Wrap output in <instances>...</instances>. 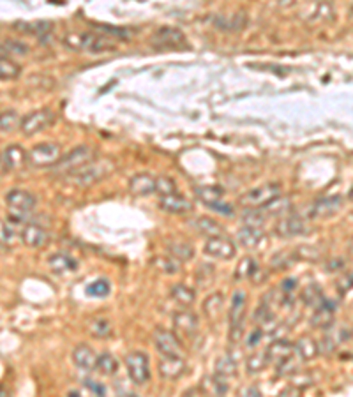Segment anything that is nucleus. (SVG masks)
<instances>
[{
    "instance_id": "37",
    "label": "nucleus",
    "mask_w": 353,
    "mask_h": 397,
    "mask_svg": "<svg viewBox=\"0 0 353 397\" xmlns=\"http://www.w3.org/2000/svg\"><path fill=\"white\" fill-rule=\"evenodd\" d=\"M19 122H21V118H19L18 113L12 112V109L0 113V131L2 132L15 131L16 127H19Z\"/></svg>"
},
{
    "instance_id": "52",
    "label": "nucleus",
    "mask_w": 353,
    "mask_h": 397,
    "mask_svg": "<svg viewBox=\"0 0 353 397\" xmlns=\"http://www.w3.org/2000/svg\"><path fill=\"white\" fill-rule=\"evenodd\" d=\"M295 286H297V281L295 279H284L283 281V286H281V288H283V292L286 293H290L291 290H295Z\"/></svg>"
},
{
    "instance_id": "57",
    "label": "nucleus",
    "mask_w": 353,
    "mask_h": 397,
    "mask_svg": "<svg viewBox=\"0 0 353 397\" xmlns=\"http://www.w3.org/2000/svg\"><path fill=\"white\" fill-rule=\"evenodd\" d=\"M4 172H8V170L4 168V163H2V159H0V175H2Z\"/></svg>"
},
{
    "instance_id": "6",
    "label": "nucleus",
    "mask_w": 353,
    "mask_h": 397,
    "mask_svg": "<svg viewBox=\"0 0 353 397\" xmlns=\"http://www.w3.org/2000/svg\"><path fill=\"white\" fill-rule=\"evenodd\" d=\"M281 193L279 184H265V186L251 189L241 198V203L248 209H264L265 205L276 200Z\"/></svg>"
},
{
    "instance_id": "28",
    "label": "nucleus",
    "mask_w": 353,
    "mask_h": 397,
    "mask_svg": "<svg viewBox=\"0 0 353 397\" xmlns=\"http://www.w3.org/2000/svg\"><path fill=\"white\" fill-rule=\"evenodd\" d=\"M170 297L173 299V302H177V304L182 306V308H191V306L194 304L196 293L186 285H175L173 288H171Z\"/></svg>"
},
{
    "instance_id": "34",
    "label": "nucleus",
    "mask_w": 353,
    "mask_h": 397,
    "mask_svg": "<svg viewBox=\"0 0 353 397\" xmlns=\"http://www.w3.org/2000/svg\"><path fill=\"white\" fill-rule=\"evenodd\" d=\"M237 374V362L233 360L232 357L225 355V357L218 358V362H216V376L221 378H232Z\"/></svg>"
},
{
    "instance_id": "46",
    "label": "nucleus",
    "mask_w": 353,
    "mask_h": 397,
    "mask_svg": "<svg viewBox=\"0 0 353 397\" xmlns=\"http://www.w3.org/2000/svg\"><path fill=\"white\" fill-rule=\"evenodd\" d=\"M255 270H257L255 261H252L251 258H244V260L241 261V265L237 267V277L239 279H248V277H251L252 274H255Z\"/></svg>"
},
{
    "instance_id": "2",
    "label": "nucleus",
    "mask_w": 353,
    "mask_h": 397,
    "mask_svg": "<svg viewBox=\"0 0 353 397\" xmlns=\"http://www.w3.org/2000/svg\"><path fill=\"white\" fill-rule=\"evenodd\" d=\"M6 203H8L9 211H11V221L21 222L27 221V218L31 215V212L34 211L35 205H37V198H35L32 193L25 191V189H12L6 196ZM27 224V222H25Z\"/></svg>"
},
{
    "instance_id": "21",
    "label": "nucleus",
    "mask_w": 353,
    "mask_h": 397,
    "mask_svg": "<svg viewBox=\"0 0 353 397\" xmlns=\"http://www.w3.org/2000/svg\"><path fill=\"white\" fill-rule=\"evenodd\" d=\"M73 362L78 369L82 371H94L97 364V355L87 344H78L73 350Z\"/></svg>"
},
{
    "instance_id": "42",
    "label": "nucleus",
    "mask_w": 353,
    "mask_h": 397,
    "mask_svg": "<svg viewBox=\"0 0 353 397\" xmlns=\"http://www.w3.org/2000/svg\"><path fill=\"white\" fill-rule=\"evenodd\" d=\"M154 265L161 270V272H164V274H175V272H179L180 270V261H177L175 258H171L170 254H168V256H157L155 258Z\"/></svg>"
},
{
    "instance_id": "50",
    "label": "nucleus",
    "mask_w": 353,
    "mask_h": 397,
    "mask_svg": "<svg viewBox=\"0 0 353 397\" xmlns=\"http://www.w3.org/2000/svg\"><path fill=\"white\" fill-rule=\"evenodd\" d=\"M261 335H264V332H261V328H257V330H255L251 335H249L248 346H257V344H258V339H260Z\"/></svg>"
},
{
    "instance_id": "8",
    "label": "nucleus",
    "mask_w": 353,
    "mask_h": 397,
    "mask_svg": "<svg viewBox=\"0 0 353 397\" xmlns=\"http://www.w3.org/2000/svg\"><path fill=\"white\" fill-rule=\"evenodd\" d=\"M53 117L55 115L51 109H35V112L28 113V115H25V117L21 118V122H19V131L24 132L25 136H34L37 132L44 131V129L53 122Z\"/></svg>"
},
{
    "instance_id": "45",
    "label": "nucleus",
    "mask_w": 353,
    "mask_h": 397,
    "mask_svg": "<svg viewBox=\"0 0 353 397\" xmlns=\"http://www.w3.org/2000/svg\"><path fill=\"white\" fill-rule=\"evenodd\" d=\"M155 191L160 193L161 196L173 195V193H177V186L168 177H160V179H155Z\"/></svg>"
},
{
    "instance_id": "35",
    "label": "nucleus",
    "mask_w": 353,
    "mask_h": 397,
    "mask_svg": "<svg viewBox=\"0 0 353 397\" xmlns=\"http://www.w3.org/2000/svg\"><path fill=\"white\" fill-rule=\"evenodd\" d=\"M223 304H225V299H223L221 293H214V295H210L209 299L203 302V311L207 312V316H209L210 319H216L219 312L223 311Z\"/></svg>"
},
{
    "instance_id": "41",
    "label": "nucleus",
    "mask_w": 353,
    "mask_h": 397,
    "mask_svg": "<svg viewBox=\"0 0 353 397\" xmlns=\"http://www.w3.org/2000/svg\"><path fill=\"white\" fill-rule=\"evenodd\" d=\"M302 300H304V302H306L307 306L318 308V306L322 304L323 300H325V297H323L322 290H320L318 286L311 285V286H307V288L302 292Z\"/></svg>"
},
{
    "instance_id": "43",
    "label": "nucleus",
    "mask_w": 353,
    "mask_h": 397,
    "mask_svg": "<svg viewBox=\"0 0 353 397\" xmlns=\"http://www.w3.org/2000/svg\"><path fill=\"white\" fill-rule=\"evenodd\" d=\"M89 330L94 337H108V335L112 334V325H110L108 319L96 318V319H92Z\"/></svg>"
},
{
    "instance_id": "3",
    "label": "nucleus",
    "mask_w": 353,
    "mask_h": 397,
    "mask_svg": "<svg viewBox=\"0 0 353 397\" xmlns=\"http://www.w3.org/2000/svg\"><path fill=\"white\" fill-rule=\"evenodd\" d=\"M64 44L74 51H105L108 50L110 41L97 35L96 32H67L64 35Z\"/></svg>"
},
{
    "instance_id": "14",
    "label": "nucleus",
    "mask_w": 353,
    "mask_h": 397,
    "mask_svg": "<svg viewBox=\"0 0 353 397\" xmlns=\"http://www.w3.org/2000/svg\"><path fill=\"white\" fill-rule=\"evenodd\" d=\"M237 242H241L242 247L251 251L261 249L267 244V235L261 228H251V226H244L237 233Z\"/></svg>"
},
{
    "instance_id": "10",
    "label": "nucleus",
    "mask_w": 353,
    "mask_h": 397,
    "mask_svg": "<svg viewBox=\"0 0 353 397\" xmlns=\"http://www.w3.org/2000/svg\"><path fill=\"white\" fill-rule=\"evenodd\" d=\"M152 339H154V344L157 348L163 357H182L184 355V348L180 344V341L177 339V335L173 332L166 330V328H155L154 334H152Z\"/></svg>"
},
{
    "instance_id": "36",
    "label": "nucleus",
    "mask_w": 353,
    "mask_h": 397,
    "mask_svg": "<svg viewBox=\"0 0 353 397\" xmlns=\"http://www.w3.org/2000/svg\"><path fill=\"white\" fill-rule=\"evenodd\" d=\"M112 292V285L108 279H96L87 286V295L96 297V299H105Z\"/></svg>"
},
{
    "instance_id": "9",
    "label": "nucleus",
    "mask_w": 353,
    "mask_h": 397,
    "mask_svg": "<svg viewBox=\"0 0 353 397\" xmlns=\"http://www.w3.org/2000/svg\"><path fill=\"white\" fill-rule=\"evenodd\" d=\"M27 157L32 166H55L60 159V147L57 143H39L34 148H31Z\"/></svg>"
},
{
    "instance_id": "55",
    "label": "nucleus",
    "mask_w": 353,
    "mask_h": 397,
    "mask_svg": "<svg viewBox=\"0 0 353 397\" xmlns=\"http://www.w3.org/2000/svg\"><path fill=\"white\" fill-rule=\"evenodd\" d=\"M119 397H138V396L131 392H122V394H119Z\"/></svg>"
},
{
    "instance_id": "23",
    "label": "nucleus",
    "mask_w": 353,
    "mask_h": 397,
    "mask_svg": "<svg viewBox=\"0 0 353 397\" xmlns=\"http://www.w3.org/2000/svg\"><path fill=\"white\" fill-rule=\"evenodd\" d=\"M152 41H154V44H160V46H177L180 43H186V37L179 28L161 27L155 30Z\"/></svg>"
},
{
    "instance_id": "40",
    "label": "nucleus",
    "mask_w": 353,
    "mask_h": 397,
    "mask_svg": "<svg viewBox=\"0 0 353 397\" xmlns=\"http://www.w3.org/2000/svg\"><path fill=\"white\" fill-rule=\"evenodd\" d=\"M267 215L264 214V211H258V209H248V211L242 214V221L246 226H251V228H261V224L265 222Z\"/></svg>"
},
{
    "instance_id": "13",
    "label": "nucleus",
    "mask_w": 353,
    "mask_h": 397,
    "mask_svg": "<svg viewBox=\"0 0 353 397\" xmlns=\"http://www.w3.org/2000/svg\"><path fill=\"white\" fill-rule=\"evenodd\" d=\"M19 238H21V242H24L25 245H28V247L39 249V247L46 245L50 235H48V231L44 230L41 224L27 222V224H24L21 231H19Z\"/></svg>"
},
{
    "instance_id": "32",
    "label": "nucleus",
    "mask_w": 353,
    "mask_h": 397,
    "mask_svg": "<svg viewBox=\"0 0 353 397\" xmlns=\"http://www.w3.org/2000/svg\"><path fill=\"white\" fill-rule=\"evenodd\" d=\"M203 392L214 394L216 397H223L228 392V385H226L225 378L221 376H207L203 378Z\"/></svg>"
},
{
    "instance_id": "44",
    "label": "nucleus",
    "mask_w": 353,
    "mask_h": 397,
    "mask_svg": "<svg viewBox=\"0 0 353 397\" xmlns=\"http://www.w3.org/2000/svg\"><path fill=\"white\" fill-rule=\"evenodd\" d=\"M19 28H24V32L32 35H37V37H43L44 34H50L51 24L48 21H35V24H19Z\"/></svg>"
},
{
    "instance_id": "51",
    "label": "nucleus",
    "mask_w": 353,
    "mask_h": 397,
    "mask_svg": "<svg viewBox=\"0 0 353 397\" xmlns=\"http://www.w3.org/2000/svg\"><path fill=\"white\" fill-rule=\"evenodd\" d=\"M350 283H352V274H345V276H343V279L339 281V290L345 293L346 290H350Z\"/></svg>"
},
{
    "instance_id": "30",
    "label": "nucleus",
    "mask_w": 353,
    "mask_h": 397,
    "mask_svg": "<svg viewBox=\"0 0 353 397\" xmlns=\"http://www.w3.org/2000/svg\"><path fill=\"white\" fill-rule=\"evenodd\" d=\"M168 253L171 258H175L177 261H187L194 256L193 245H189L187 242H170L168 244Z\"/></svg>"
},
{
    "instance_id": "7",
    "label": "nucleus",
    "mask_w": 353,
    "mask_h": 397,
    "mask_svg": "<svg viewBox=\"0 0 353 397\" xmlns=\"http://www.w3.org/2000/svg\"><path fill=\"white\" fill-rule=\"evenodd\" d=\"M94 154H96L94 152V148L87 147V145L74 148V150H71L67 156L58 159V163L55 164V170L60 173L74 172V170H78V168H82V166H85V164L92 163Z\"/></svg>"
},
{
    "instance_id": "20",
    "label": "nucleus",
    "mask_w": 353,
    "mask_h": 397,
    "mask_svg": "<svg viewBox=\"0 0 353 397\" xmlns=\"http://www.w3.org/2000/svg\"><path fill=\"white\" fill-rule=\"evenodd\" d=\"M173 327L179 332L186 335H196L200 328V319L198 316L194 315L193 311H180L175 312L173 316Z\"/></svg>"
},
{
    "instance_id": "31",
    "label": "nucleus",
    "mask_w": 353,
    "mask_h": 397,
    "mask_svg": "<svg viewBox=\"0 0 353 397\" xmlns=\"http://www.w3.org/2000/svg\"><path fill=\"white\" fill-rule=\"evenodd\" d=\"M268 364H270V360H268L267 351H257V353L249 355V357L246 358V371L251 374L261 373Z\"/></svg>"
},
{
    "instance_id": "47",
    "label": "nucleus",
    "mask_w": 353,
    "mask_h": 397,
    "mask_svg": "<svg viewBox=\"0 0 353 397\" xmlns=\"http://www.w3.org/2000/svg\"><path fill=\"white\" fill-rule=\"evenodd\" d=\"M0 48L2 50H6V51H12V53H18V55H21V53H27L28 51V48L27 46H24L21 43H18V41H6L4 44H0Z\"/></svg>"
},
{
    "instance_id": "5",
    "label": "nucleus",
    "mask_w": 353,
    "mask_h": 397,
    "mask_svg": "<svg viewBox=\"0 0 353 397\" xmlns=\"http://www.w3.org/2000/svg\"><path fill=\"white\" fill-rule=\"evenodd\" d=\"M126 369H128L129 380L138 387L145 385L148 382V378H150L148 357L144 351H131L126 357Z\"/></svg>"
},
{
    "instance_id": "54",
    "label": "nucleus",
    "mask_w": 353,
    "mask_h": 397,
    "mask_svg": "<svg viewBox=\"0 0 353 397\" xmlns=\"http://www.w3.org/2000/svg\"><path fill=\"white\" fill-rule=\"evenodd\" d=\"M182 397H202V390L200 389H189L182 394Z\"/></svg>"
},
{
    "instance_id": "29",
    "label": "nucleus",
    "mask_w": 353,
    "mask_h": 397,
    "mask_svg": "<svg viewBox=\"0 0 353 397\" xmlns=\"http://www.w3.org/2000/svg\"><path fill=\"white\" fill-rule=\"evenodd\" d=\"M194 228L200 231V233L207 235V237H223L225 230H223V226L219 224L218 221H214L210 218H200L194 221Z\"/></svg>"
},
{
    "instance_id": "12",
    "label": "nucleus",
    "mask_w": 353,
    "mask_h": 397,
    "mask_svg": "<svg viewBox=\"0 0 353 397\" xmlns=\"http://www.w3.org/2000/svg\"><path fill=\"white\" fill-rule=\"evenodd\" d=\"M343 198L341 196H329V198H320L311 203L306 209V218L309 219H322L334 215L341 209Z\"/></svg>"
},
{
    "instance_id": "22",
    "label": "nucleus",
    "mask_w": 353,
    "mask_h": 397,
    "mask_svg": "<svg viewBox=\"0 0 353 397\" xmlns=\"http://www.w3.org/2000/svg\"><path fill=\"white\" fill-rule=\"evenodd\" d=\"M334 304H330L327 299L323 300L318 308H315V312L311 316V325L316 328L332 327V324H334Z\"/></svg>"
},
{
    "instance_id": "26",
    "label": "nucleus",
    "mask_w": 353,
    "mask_h": 397,
    "mask_svg": "<svg viewBox=\"0 0 353 397\" xmlns=\"http://www.w3.org/2000/svg\"><path fill=\"white\" fill-rule=\"evenodd\" d=\"M293 351H295L302 360H313V358L318 357L320 346L315 339L309 337V335H304V337H300L299 341H297V344L293 346Z\"/></svg>"
},
{
    "instance_id": "39",
    "label": "nucleus",
    "mask_w": 353,
    "mask_h": 397,
    "mask_svg": "<svg viewBox=\"0 0 353 397\" xmlns=\"http://www.w3.org/2000/svg\"><path fill=\"white\" fill-rule=\"evenodd\" d=\"M264 214L265 215H284L288 211H290V203H288V200L281 198V196H277L276 200H272L268 205H265L264 209Z\"/></svg>"
},
{
    "instance_id": "1",
    "label": "nucleus",
    "mask_w": 353,
    "mask_h": 397,
    "mask_svg": "<svg viewBox=\"0 0 353 397\" xmlns=\"http://www.w3.org/2000/svg\"><path fill=\"white\" fill-rule=\"evenodd\" d=\"M113 170L112 161H94V163L85 164V166L78 168L74 172L67 173V180L74 186H92V184L99 182L101 179H105L110 172Z\"/></svg>"
},
{
    "instance_id": "38",
    "label": "nucleus",
    "mask_w": 353,
    "mask_h": 397,
    "mask_svg": "<svg viewBox=\"0 0 353 397\" xmlns=\"http://www.w3.org/2000/svg\"><path fill=\"white\" fill-rule=\"evenodd\" d=\"M96 369L99 371V373L106 374V376H112V374L117 373V360L113 358L112 353L97 355Z\"/></svg>"
},
{
    "instance_id": "4",
    "label": "nucleus",
    "mask_w": 353,
    "mask_h": 397,
    "mask_svg": "<svg viewBox=\"0 0 353 397\" xmlns=\"http://www.w3.org/2000/svg\"><path fill=\"white\" fill-rule=\"evenodd\" d=\"M244 316H246V293L235 292L232 297L230 308V343H239L244 334Z\"/></svg>"
},
{
    "instance_id": "15",
    "label": "nucleus",
    "mask_w": 353,
    "mask_h": 397,
    "mask_svg": "<svg viewBox=\"0 0 353 397\" xmlns=\"http://www.w3.org/2000/svg\"><path fill=\"white\" fill-rule=\"evenodd\" d=\"M274 231L283 238H293L307 233V226L302 219L290 215V218L279 219V221L276 222V226H274Z\"/></svg>"
},
{
    "instance_id": "53",
    "label": "nucleus",
    "mask_w": 353,
    "mask_h": 397,
    "mask_svg": "<svg viewBox=\"0 0 353 397\" xmlns=\"http://www.w3.org/2000/svg\"><path fill=\"white\" fill-rule=\"evenodd\" d=\"M242 397H261V394L257 387H248L242 390Z\"/></svg>"
},
{
    "instance_id": "24",
    "label": "nucleus",
    "mask_w": 353,
    "mask_h": 397,
    "mask_svg": "<svg viewBox=\"0 0 353 397\" xmlns=\"http://www.w3.org/2000/svg\"><path fill=\"white\" fill-rule=\"evenodd\" d=\"M129 191L135 196H148L155 193V179L148 173H140L129 180Z\"/></svg>"
},
{
    "instance_id": "49",
    "label": "nucleus",
    "mask_w": 353,
    "mask_h": 397,
    "mask_svg": "<svg viewBox=\"0 0 353 397\" xmlns=\"http://www.w3.org/2000/svg\"><path fill=\"white\" fill-rule=\"evenodd\" d=\"M210 209H214V211L221 212V214L225 215H232L233 214V209L230 205H226V203L219 202V203H214V205H210Z\"/></svg>"
},
{
    "instance_id": "25",
    "label": "nucleus",
    "mask_w": 353,
    "mask_h": 397,
    "mask_svg": "<svg viewBox=\"0 0 353 397\" xmlns=\"http://www.w3.org/2000/svg\"><path fill=\"white\" fill-rule=\"evenodd\" d=\"M48 267H50L55 274H66L78 269V261L67 253H55L48 258Z\"/></svg>"
},
{
    "instance_id": "48",
    "label": "nucleus",
    "mask_w": 353,
    "mask_h": 397,
    "mask_svg": "<svg viewBox=\"0 0 353 397\" xmlns=\"http://www.w3.org/2000/svg\"><path fill=\"white\" fill-rule=\"evenodd\" d=\"M85 387L90 390V392L96 394L97 397H105L106 389H105V385H101V383L92 382V380H85Z\"/></svg>"
},
{
    "instance_id": "56",
    "label": "nucleus",
    "mask_w": 353,
    "mask_h": 397,
    "mask_svg": "<svg viewBox=\"0 0 353 397\" xmlns=\"http://www.w3.org/2000/svg\"><path fill=\"white\" fill-rule=\"evenodd\" d=\"M0 397H8V392H6L4 387H0Z\"/></svg>"
},
{
    "instance_id": "33",
    "label": "nucleus",
    "mask_w": 353,
    "mask_h": 397,
    "mask_svg": "<svg viewBox=\"0 0 353 397\" xmlns=\"http://www.w3.org/2000/svg\"><path fill=\"white\" fill-rule=\"evenodd\" d=\"M21 74V66L15 60L0 55V80H16Z\"/></svg>"
},
{
    "instance_id": "16",
    "label": "nucleus",
    "mask_w": 353,
    "mask_h": 397,
    "mask_svg": "<svg viewBox=\"0 0 353 397\" xmlns=\"http://www.w3.org/2000/svg\"><path fill=\"white\" fill-rule=\"evenodd\" d=\"M160 205L164 212H168V214L184 215V214H187V212L193 211V203H191L186 196L179 195V193H173V195H168V196H161Z\"/></svg>"
},
{
    "instance_id": "18",
    "label": "nucleus",
    "mask_w": 353,
    "mask_h": 397,
    "mask_svg": "<svg viewBox=\"0 0 353 397\" xmlns=\"http://www.w3.org/2000/svg\"><path fill=\"white\" fill-rule=\"evenodd\" d=\"M293 344H290L284 339H277L274 343L268 346L267 355L270 362H276L277 366H284L286 362H290V358L293 357Z\"/></svg>"
},
{
    "instance_id": "17",
    "label": "nucleus",
    "mask_w": 353,
    "mask_h": 397,
    "mask_svg": "<svg viewBox=\"0 0 353 397\" xmlns=\"http://www.w3.org/2000/svg\"><path fill=\"white\" fill-rule=\"evenodd\" d=\"M0 159H2V163H4L6 170L15 172V170H21V168L27 164L28 157H27V150H25L24 147H19V145L15 143V145L6 147V150L2 152Z\"/></svg>"
},
{
    "instance_id": "27",
    "label": "nucleus",
    "mask_w": 353,
    "mask_h": 397,
    "mask_svg": "<svg viewBox=\"0 0 353 397\" xmlns=\"http://www.w3.org/2000/svg\"><path fill=\"white\" fill-rule=\"evenodd\" d=\"M194 195L205 205H214V203L223 202V195H225V189L219 186H200L194 189Z\"/></svg>"
},
{
    "instance_id": "11",
    "label": "nucleus",
    "mask_w": 353,
    "mask_h": 397,
    "mask_svg": "<svg viewBox=\"0 0 353 397\" xmlns=\"http://www.w3.org/2000/svg\"><path fill=\"white\" fill-rule=\"evenodd\" d=\"M203 253L216 260L228 261L237 254V247L230 238L226 237H210L203 245Z\"/></svg>"
},
{
    "instance_id": "58",
    "label": "nucleus",
    "mask_w": 353,
    "mask_h": 397,
    "mask_svg": "<svg viewBox=\"0 0 353 397\" xmlns=\"http://www.w3.org/2000/svg\"><path fill=\"white\" fill-rule=\"evenodd\" d=\"M67 397H82V396H80V394L74 392V390H73V392H69V396H67Z\"/></svg>"
},
{
    "instance_id": "19",
    "label": "nucleus",
    "mask_w": 353,
    "mask_h": 397,
    "mask_svg": "<svg viewBox=\"0 0 353 397\" xmlns=\"http://www.w3.org/2000/svg\"><path fill=\"white\" fill-rule=\"evenodd\" d=\"M160 374L166 380H177L186 373V362L182 357H163L160 360Z\"/></svg>"
}]
</instances>
